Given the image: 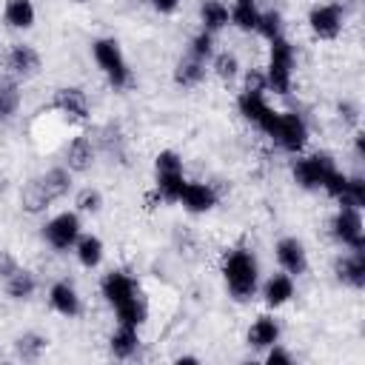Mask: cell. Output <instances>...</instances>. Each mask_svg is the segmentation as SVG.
I'll return each mask as SVG.
<instances>
[{
  "label": "cell",
  "mask_w": 365,
  "mask_h": 365,
  "mask_svg": "<svg viewBox=\"0 0 365 365\" xmlns=\"http://www.w3.org/2000/svg\"><path fill=\"white\" fill-rule=\"evenodd\" d=\"M46 345H48V339H46V336H40V334L29 331V334H20V336L14 339V354H17L20 359L34 362V359H40V354L46 351Z\"/></svg>",
  "instance_id": "28"
},
{
  "label": "cell",
  "mask_w": 365,
  "mask_h": 365,
  "mask_svg": "<svg viewBox=\"0 0 365 365\" xmlns=\"http://www.w3.org/2000/svg\"><path fill=\"white\" fill-rule=\"evenodd\" d=\"M354 143H356V154L362 157V154H365V134H362V131H356V140H354Z\"/></svg>",
  "instance_id": "40"
},
{
  "label": "cell",
  "mask_w": 365,
  "mask_h": 365,
  "mask_svg": "<svg viewBox=\"0 0 365 365\" xmlns=\"http://www.w3.org/2000/svg\"><path fill=\"white\" fill-rule=\"evenodd\" d=\"M9 68L17 74V77H34L40 71V54L37 48H31L29 43H14L9 48V57H6Z\"/></svg>",
  "instance_id": "19"
},
{
  "label": "cell",
  "mask_w": 365,
  "mask_h": 365,
  "mask_svg": "<svg viewBox=\"0 0 365 365\" xmlns=\"http://www.w3.org/2000/svg\"><path fill=\"white\" fill-rule=\"evenodd\" d=\"M200 20H202V29H205V31L217 34L220 29H225V26L231 23L228 6L220 3V0H202V6H200Z\"/></svg>",
  "instance_id": "26"
},
{
  "label": "cell",
  "mask_w": 365,
  "mask_h": 365,
  "mask_svg": "<svg viewBox=\"0 0 365 365\" xmlns=\"http://www.w3.org/2000/svg\"><path fill=\"white\" fill-rule=\"evenodd\" d=\"M34 20H37V9H34L31 0H6V6H3V23L9 29L26 31V29L34 26Z\"/></svg>",
  "instance_id": "22"
},
{
  "label": "cell",
  "mask_w": 365,
  "mask_h": 365,
  "mask_svg": "<svg viewBox=\"0 0 365 365\" xmlns=\"http://www.w3.org/2000/svg\"><path fill=\"white\" fill-rule=\"evenodd\" d=\"M274 257H277L279 268H282L285 274H291V277H302V274L308 271V251H305V245H302L297 237H282V240H277Z\"/></svg>",
  "instance_id": "13"
},
{
  "label": "cell",
  "mask_w": 365,
  "mask_h": 365,
  "mask_svg": "<svg viewBox=\"0 0 365 365\" xmlns=\"http://www.w3.org/2000/svg\"><path fill=\"white\" fill-rule=\"evenodd\" d=\"M262 299L268 308H282L294 299V277L279 271V274H271L265 282H262Z\"/></svg>",
  "instance_id": "17"
},
{
  "label": "cell",
  "mask_w": 365,
  "mask_h": 365,
  "mask_svg": "<svg viewBox=\"0 0 365 365\" xmlns=\"http://www.w3.org/2000/svg\"><path fill=\"white\" fill-rule=\"evenodd\" d=\"M274 342H279V322L274 317H268V314L257 317L251 322V328H248V345L257 348V351H265Z\"/></svg>",
  "instance_id": "21"
},
{
  "label": "cell",
  "mask_w": 365,
  "mask_h": 365,
  "mask_svg": "<svg viewBox=\"0 0 365 365\" xmlns=\"http://www.w3.org/2000/svg\"><path fill=\"white\" fill-rule=\"evenodd\" d=\"M100 291H103L106 302L114 308L120 325L140 328V325L145 322V317H148L145 299H143V294H140V285H137L125 271H111V274H106L103 282H100Z\"/></svg>",
  "instance_id": "1"
},
{
  "label": "cell",
  "mask_w": 365,
  "mask_h": 365,
  "mask_svg": "<svg viewBox=\"0 0 365 365\" xmlns=\"http://www.w3.org/2000/svg\"><path fill=\"white\" fill-rule=\"evenodd\" d=\"M265 362H268V365H291L294 356H291L279 342H274L271 348H265Z\"/></svg>",
  "instance_id": "36"
},
{
  "label": "cell",
  "mask_w": 365,
  "mask_h": 365,
  "mask_svg": "<svg viewBox=\"0 0 365 365\" xmlns=\"http://www.w3.org/2000/svg\"><path fill=\"white\" fill-rule=\"evenodd\" d=\"M222 279L237 302H248L259 288V262L251 248H231L222 257Z\"/></svg>",
  "instance_id": "2"
},
{
  "label": "cell",
  "mask_w": 365,
  "mask_h": 365,
  "mask_svg": "<svg viewBox=\"0 0 365 365\" xmlns=\"http://www.w3.org/2000/svg\"><path fill=\"white\" fill-rule=\"evenodd\" d=\"M14 268H17V259H14L9 251H0V279H6Z\"/></svg>",
  "instance_id": "38"
},
{
  "label": "cell",
  "mask_w": 365,
  "mask_h": 365,
  "mask_svg": "<svg viewBox=\"0 0 365 365\" xmlns=\"http://www.w3.org/2000/svg\"><path fill=\"white\" fill-rule=\"evenodd\" d=\"M245 91H268L265 88V74L262 71H251L245 77Z\"/></svg>",
  "instance_id": "37"
},
{
  "label": "cell",
  "mask_w": 365,
  "mask_h": 365,
  "mask_svg": "<svg viewBox=\"0 0 365 365\" xmlns=\"http://www.w3.org/2000/svg\"><path fill=\"white\" fill-rule=\"evenodd\" d=\"M3 285H6V294H9L11 299H17V302L31 299L34 291H37V279H34V274L26 271V268H20V265L3 279Z\"/></svg>",
  "instance_id": "24"
},
{
  "label": "cell",
  "mask_w": 365,
  "mask_h": 365,
  "mask_svg": "<svg viewBox=\"0 0 365 365\" xmlns=\"http://www.w3.org/2000/svg\"><path fill=\"white\" fill-rule=\"evenodd\" d=\"M259 37L265 40H274L282 34V14L277 9H268V11H259V20H257V29H254Z\"/></svg>",
  "instance_id": "31"
},
{
  "label": "cell",
  "mask_w": 365,
  "mask_h": 365,
  "mask_svg": "<svg viewBox=\"0 0 365 365\" xmlns=\"http://www.w3.org/2000/svg\"><path fill=\"white\" fill-rule=\"evenodd\" d=\"M151 6H154L160 14H171V11H177L180 0H151Z\"/></svg>",
  "instance_id": "39"
},
{
  "label": "cell",
  "mask_w": 365,
  "mask_h": 365,
  "mask_svg": "<svg viewBox=\"0 0 365 365\" xmlns=\"http://www.w3.org/2000/svg\"><path fill=\"white\" fill-rule=\"evenodd\" d=\"M237 108H240V114H242L251 125H257L262 134H268L271 140L277 137L279 111H274V108L268 106L265 91H245V88H242V94L237 97Z\"/></svg>",
  "instance_id": "8"
},
{
  "label": "cell",
  "mask_w": 365,
  "mask_h": 365,
  "mask_svg": "<svg viewBox=\"0 0 365 365\" xmlns=\"http://www.w3.org/2000/svg\"><path fill=\"white\" fill-rule=\"evenodd\" d=\"M80 217L77 211H60L54 214L46 225H43V240L54 248V251H71L77 237H80Z\"/></svg>",
  "instance_id": "10"
},
{
  "label": "cell",
  "mask_w": 365,
  "mask_h": 365,
  "mask_svg": "<svg viewBox=\"0 0 365 365\" xmlns=\"http://www.w3.org/2000/svg\"><path fill=\"white\" fill-rule=\"evenodd\" d=\"M51 106H54L60 114H66L68 120H88V97H86V91L77 88V86L57 88Z\"/></svg>",
  "instance_id": "16"
},
{
  "label": "cell",
  "mask_w": 365,
  "mask_h": 365,
  "mask_svg": "<svg viewBox=\"0 0 365 365\" xmlns=\"http://www.w3.org/2000/svg\"><path fill=\"white\" fill-rule=\"evenodd\" d=\"M20 106V91L14 83H0V123L9 120Z\"/></svg>",
  "instance_id": "34"
},
{
  "label": "cell",
  "mask_w": 365,
  "mask_h": 365,
  "mask_svg": "<svg viewBox=\"0 0 365 365\" xmlns=\"http://www.w3.org/2000/svg\"><path fill=\"white\" fill-rule=\"evenodd\" d=\"M282 151L288 154H299L308 143V123L302 120V114L297 111H279V123H277V137Z\"/></svg>",
  "instance_id": "11"
},
{
  "label": "cell",
  "mask_w": 365,
  "mask_h": 365,
  "mask_svg": "<svg viewBox=\"0 0 365 365\" xmlns=\"http://www.w3.org/2000/svg\"><path fill=\"white\" fill-rule=\"evenodd\" d=\"M140 348V328L131 325H117V331L108 336V351L117 359H131Z\"/></svg>",
  "instance_id": "23"
},
{
  "label": "cell",
  "mask_w": 365,
  "mask_h": 365,
  "mask_svg": "<svg viewBox=\"0 0 365 365\" xmlns=\"http://www.w3.org/2000/svg\"><path fill=\"white\" fill-rule=\"evenodd\" d=\"M188 54L191 57H197V60H202V63H208L211 57H214V34L211 31H197L194 37H191V46H188Z\"/></svg>",
  "instance_id": "32"
},
{
  "label": "cell",
  "mask_w": 365,
  "mask_h": 365,
  "mask_svg": "<svg viewBox=\"0 0 365 365\" xmlns=\"http://www.w3.org/2000/svg\"><path fill=\"white\" fill-rule=\"evenodd\" d=\"M94 163V145H91V137L86 134H77L68 145H66V168L71 174H80L86 168H91Z\"/></svg>",
  "instance_id": "20"
},
{
  "label": "cell",
  "mask_w": 365,
  "mask_h": 365,
  "mask_svg": "<svg viewBox=\"0 0 365 365\" xmlns=\"http://www.w3.org/2000/svg\"><path fill=\"white\" fill-rule=\"evenodd\" d=\"M308 29L314 31V37L319 40H336L342 31V9L334 3H322L314 6L308 11Z\"/></svg>",
  "instance_id": "12"
},
{
  "label": "cell",
  "mask_w": 365,
  "mask_h": 365,
  "mask_svg": "<svg viewBox=\"0 0 365 365\" xmlns=\"http://www.w3.org/2000/svg\"><path fill=\"white\" fill-rule=\"evenodd\" d=\"M331 234L339 245L348 251H365V228H362V211L351 205H339L331 217Z\"/></svg>",
  "instance_id": "9"
},
{
  "label": "cell",
  "mask_w": 365,
  "mask_h": 365,
  "mask_svg": "<svg viewBox=\"0 0 365 365\" xmlns=\"http://www.w3.org/2000/svg\"><path fill=\"white\" fill-rule=\"evenodd\" d=\"M334 274L348 288H365V251H348V254L336 257Z\"/></svg>",
  "instance_id": "15"
},
{
  "label": "cell",
  "mask_w": 365,
  "mask_h": 365,
  "mask_svg": "<svg viewBox=\"0 0 365 365\" xmlns=\"http://www.w3.org/2000/svg\"><path fill=\"white\" fill-rule=\"evenodd\" d=\"M74 205H77V211H83V214H97L100 205H103V194H100L97 188H83V191H77Z\"/></svg>",
  "instance_id": "35"
},
{
  "label": "cell",
  "mask_w": 365,
  "mask_h": 365,
  "mask_svg": "<svg viewBox=\"0 0 365 365\" xmlns=\"http://www.w3.org/2000/svg\"><path fill=\"white\" fill-rule=\"evenodd\" d=\"M74 254H77V262L83 268H97L103 262V254H106V245L100 237L94 234H80L77 242H74Z\"/></svg>",
  "instance_id": "25"
},
{
  "label": "cell",
  "mask_w": 365,
  "mask_h": 365,
  "mask_svg": "<svg viewBox=\"0 0 365 365\" xmlns=\"http://www.w3.org/2000/svg\"><path fill=\"white\" fill-rule=\"evenodd\" d=\"M48 305H51L60 317H77L80 308H83L77 288H74L71 282H66V279L51 282V288H48Z\"/></svg>",
  "instance_id": "18"
},
{
  "label": "cell",
  "mask_w": 365,
  "mask_h": 365,
  "mask_svg": "<svg viewBox=\"0 0 365 365\" xmlns=\"http://www.w3.org/2000/svg\"><path fill=\"white\" fill-rule=\"evenodd\" d=\"M74 3H86V0H74Z\"/></svg>",
  "instance_id": "44"
},
{
  "label": "cell",
  "mask_w": 365,
  "mask_h": 365,
  "mask_svg": "<svg viewBox=\"0 0 365 365\" xmlns=\"http://www.w3.org/2000/svg\"><path fill=\"white\" fill-rule=\"evenodd\" d=\"M234 3H257V0H234Z\"/></svg>",
  "instance_id": "43"
},
{
  "label": "cell",
  "mask_w": 365,
  "mask_h": 365,
  "mask_svg": "<svg viewBox=\"0 0 365 365\" xmlns=\"http://www.w3.org/2000/svg\"><path fill=\"white\" fill-rule=\"evenodd\" d=\"M228 17H231V26H237L240 31H254L259 20V9L257 3H234L228 9Z\"/></svg>",
  "instance_id": "29"
},
{
  "label": "cell",
  "mask_w": 365,
  "mask_h": 365,
  "mask_svg": "<svg viewBox=\"0 0 365 365\" xmlns=\"http://www.w3.org/2000/svg\"><path fill=\"white\" fill-rule=\"evenodd\" d=\"M205 63L202 60H197V57H185V60H180L177 63V68H174V83L177 86H182V88H191V86H200L202 80H205Z\"/></svg>",
  "instance_id": "27"
},
{
  "label": "cell",
  "mask_w": 365,
  "mask_h": 365,
  "mask_svg": "<svg viewBox=\"0 0 365 365\" xmlns=\"http://www.w3.org/2000/svg\"><path fill=\"white\" fill-rule=\"evenodd\" d=\"M339 111H345V117H348L351 123L356 120V114H354V106H348V103H342V106H339Z\"/></svg>",
  "instance_id": "41"
},
{
  "label": "cell",
  "mask_w": 365,
  "mask_h": 365,
  "mask_svg": "<svg viewBox=\"0 0 365 365\" xmlns=\"http://www.w3.org/2000/svg\"><path fill=\"white\" fill-rule=\"evenodd\" d=\"M268 66H265V88L274 94H288L291 91V77H294V46L279 34L268 40Z\"/></svg>",
  "instance_id": "4"
},
{
  "label": "cell",
  "mask_w": 365,
  "mask_h": 365,
  "mask_svg": "<svg viewBox=\"0 0 365 365\" xmlns=\"http://www.w3.org/2000/svg\"><path fill=\"white\" fill-rule=\"evenodd\" d=\"M336 168L334 157L328 151H314V154H305V157H297L294 165H291V174L297 180L299 188L305 191H319L322 182L328 180V174Z\"/></svg>",
  "instance_id": "7"
},
{
  "label": "cell",
  "mask_w": 365,
  "mask_h": 365,
  "mask_svg": "<svg viewBox=\"0 0 365 365\" xmlns=\"http://www.w3.org/2000/svg\"><path fill=\"white\" fill-rule=\"evenodd\" d=\"M177 362H200L197 356H177Z\"/></svg>",
  "instance_id": "42"
},
{
  "label": "cell",
  "mask_w": 365,
  "mask_h": 365,
  "mask_svg": "<svg viewBox=\"0 0 365 365\" xmlns=\"http://www.w3.org/2000/svg\"><path fill=\"white\" fill-rule=\"evenodd\" d=\"M211 68H214V74H217L220 80H231V77H237V71H240V60H237L231 51H222V54H214V57H211Z\"/></svg>",
  "instance_id": "33"
},
{
  "label": "cell",
  "mask_w": 365,
  "mask_h": 365,
  "mask_svg": "<svg viewBox=\"0 0 365 365\" xmlns=\"http://www.w3.org/2000/svg\"><path fill=\"white\" fill-rule=\"evenodd\" d=\"M154 188H157V197L165 200V202H177L180 194H182V185H185V174H182V157L171 148L160 151L157 160H154Z\"/></svg>",
  "instance_id": "6"
},
{
  "label": "cell",
  "mask_w": 365,
  "mask_h": 365,
  "mask_svg": "<svg viewBox=\"0 0 365 365\" xmlns=\"http://www.w3.org/2000/svg\"><path fill=\"white\" fill-rule=\"evenodd\" d=\"M68 191H71V171H68L66 165H57V168H48L46 174L34 177V180L23 188L20 202H23V211L40 214V211H46L54 200H63Z\"/></svg>",
  "instance_id": "3"
},
{
  "label": "cell",
  "mask_w": 365,
  "mask_h": 365,
  "mask_svg": "<svg viewBox=\"0 0 365 365\" xmlns=\"http://www.w3.org/2000/svg\"><path fill=\"white\" fill-rule=\"evenodd\" d=\"M91 57L97 63V68L106 74V80L114 86V88H123L131 83V68L125 63V54L120 48V43L114 37H97L91 43Z\"/></svg>",
  "instance_id": "5"
},
{
  "label": "cell",
  "mask_w": 365,
  "mask_h": 365,
  "mask_svg": "<svg viewBox=\"0 0 365 365\" xmlns=\"http://www.w3.org/2000/svg\"><path fill=\"white\" fill-rule=\"evenodd\" d=\"M177 202H180L185 211H191V214H205V211H211V208L217 205V191H214L208 182L185 180L182 194H180Z\"/></svg>",
  "instance_id": "14"
},
{
  "label": "cell",
  "mask_w": 365,
  "mask_h": 365,
  "mask_svg": "<svg viewBox=\"0 0 365 365\" xmlns=\"http://www.w3.org/2000/svg\"><path fill=\"white\" fill-rule=\"evenodd\" d=\"M336 202L362 211V205H365V180H362V177H348V182H345L342 194L336 197Z\"/></svg>",
  "instance_id": "30"
}]
</instances>
